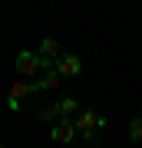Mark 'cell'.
<instances>
[{
  "label": "cell",
  "instance_id": "cell-6",
  "mask_svg": "<svg viewBox=\"0 0 142 148\" xmlns=\"http://www.w3.org/2000/svg\"><path fill=\"white\" fill-rule=\"evenodd\" d=\"M37 56L43 59V63H56V59L63 56V49H60V43H56V40H43V43H40V49H37Z\"/></svg>",
  "mask_w": 142,
  "mask_h": 148
},
{
  "label": "cell",
  "instance_id": "cell-2",
  "mask_svg": "<svg viewBox=\"0 0 142 148\" xmlns=\"http://www.w3.org/2000/svg\"><path fill=\"white\" fill-rule=\"evenodd\" d=\"M46 69H53V63H43V59L37 56V53H23L17 56V73L23 76V79H33L37 73H46Z\"/></svg>",
  "mask_w": 142,
  "mask_h": 148
},
{
  "label": "cell",
  "instance_id": "cell-1",
  "mask_svg": "<svg viewBox=\"0 0 142 148\" xmlns=\"http://www.w3.org/2000/svg\"><path fill=\"white\" fill-rule=\"evenodd\" d=\"M73 125H76V135H79V138H93V135L106 125V119H103L96 109L86 106V109H79V115L73 119Z\"/></svg>",
  "mask_w": 142,
  "mask_h": 148
},
{
  "label": "cell",
  "instance_id": "cell-9",
  "mask_svg": "<svg viewBox=\"0 0 142 148\" xmlns=\"http://www.w3.org/2000/svg\"><path fill=\"white\" fill-rule=\"evenodd\" d=\"M60 115H63V119H76L79 115V102L76 99H63V102H60Z\"/></svg>",
  "mask_w": 142,
  "mask_h": 148
},
{
  "label": "cell",
  "instance_id": "cell-5",
  "mask_svg": "<svg viewBox=\"0 0 142 148\" xmlns=\"http://www.w3.org/2000/svg\"><path fill=\"white\" fill-rule=\"evenodd\" d=\"M53 142L56 145H73V138H76V125H73V119H60L56 125H53Z\"/></svg>",
  "mask_w": 142,
  "mask_h": 148
},
{
  "label": "cell",
  "instance_id": "cell-10",
  "mask_svg": "<svg viewBox=\"0 0 142 148\" xmlns=\"http://www.w3.org/2000/svg\"><path fill=\"white\" fill-rule=\"evenodd\" d=\"M129 138L132 142H142V115H136L129 122Z\"/></svg>",
  "mask_w": 142,
  "mask_h": 148
},
{
  "label": "cell",
  "instance_id": "cell-3",
  "mask_svg": "<svg viewBox=\"0 0 142 148\" xmlns=\"http://www.w3.org/2000/svg\"><path fill=\"white\" fill-rule=\"evenodd\" d=\"M33 92H40L37 82L17 79V82L10 86V92H7V109H10V112H20V109H23V99H26V95H33Z\"/></svg>",
  "mask_w": 142,
  "mask_h": 148
},
{
  "label": "cell",
  "instance_id": "cell-12",
  "mask_svg": "<svg viewBox=\"0 0 142 148\" xmlns=\"http://www.w3.org/2000/svg\"><path fill=\"white\" fill-rule=\"evenodd\" d=\"M0 148H7V145H0Z\"/></svg>",
  "mask_w": 142,
  "mask_h": 148
},
{
  "label": "cell",
  "instance_id": "cell-8",
  "mask_svg": "<svg viewBox=\"0 0 142 148\" xmlns=\"http://www.w3.org/2000/svg\"><path fill=\"white\" fill-rule=\"evenodd\" d=\"M40 119H43V122H53V125H56V122L63 119V115H60V102H50V106H43V109H40Z\"/></svg>",
  "mask_w": 142,
  "mask_h": 148
},
{
  "label": "cell",
  "instance_id": "cell-11",
  "mask_svg": "<svg viewBox=\"0 0 142 148\" xmlns=\"http://www.w3.org/2000/svg\"><path fill=\"white\" fill-rule=\"evenodd\" d=\"M139 115H142V109H139Z\"/></svg>",
  "mask_w": 142,
  "mask_h": 148
},
{
  "label": "cell",
  "instance_id": "cell-4",
  "mask_svg": "<svg viewBox=\"0 0 142 148\" xmlns=\"http://www.w3.org/2000/svg\"><path fill=\"white\" fill-rule=\"evenodd\" d=\"M53 69H56L63 79H73V76H79L83 63H79V56H76V53H63V56L56 59V63H53Z\"/></svg>",
  "mask_w": 142,
  "mask_h": 148
},
{
  "label": "cell",
  "instance_id": "cell-7",
  "mask_svg": "<svg viewBox=\"0 0 142 148\" xmlns=\"http://www.w3.org/2000/svg\"><path fill=\"white\" fill-rule=\"evenodd\" d=\"M60 82H63V76H60L56 69H46V73H43V79H37V89H56Z\"/></svg>",
  "mask_w": 142,
  "mask_h": 148
}]
</instances>
